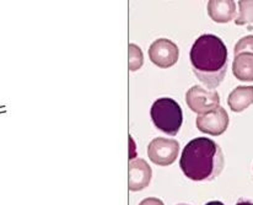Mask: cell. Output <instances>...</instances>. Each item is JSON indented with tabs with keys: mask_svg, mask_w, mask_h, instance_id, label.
<instances>
[{
	"mask_svg": "<svg viewBox=\"0 0 253 205\" xmlns=\"http://www.w3.org/2000/svg\"><path fill=\"white\" fill-rule=\"evenodd\" d=\"M192 70L199 82L215 90L225 79L227 70V48L215 35L199 36L189 53Z\"/></svg>",
	"mask_w": 253,
	"mask_h": 205,
	"instance_id": "cell-1",
	"label": "cell"
},
{
	"mask_svg": "<svg viewBox=\"0 0 253 205\" xmlns=\"http://www.w3.org/2000/svg\"><path fill=\"white\" fill-rule=\"evenodd\" d=\"M221 148L209 138H196L184 146L179 167L187 178L196 182L212 181L224 168Z\"/></svg>",
	"mask_w": 253,
	"mask_h": 205,
	"instance_id": "cell-2",
	"label": "cell"
},
{
	"mask_svg": "<svg viewBox=\"0 0 253 205\" xmlns=\"http://www.w3.org/2000/svg\"><path fill=\"white\" fill-rule=\"evenodd\" d=\"M151 120L159 130L176 135L183 123V113L178 103L169 97H161L153 103L150 110Z\"/></svg>",
	"mask_w": 253,
	"mask_h": 205,
	"instance_id": "cell-3",
	"label": "cell"
},
{
	"mask_svg": "<svg viewBox=\"0 0 253 205\" xmlns=\"http://www.w3.org/2000/svg\"><path fill=\"white\" fill-rule=\"evenodd\" d=\"M187 106L193 112L204 115L220 106V96L216 90H211L203 86H192L186 93Z\"/></svg>",
	"mask_w": 253,
	"mask_h": 205,
	"instance_id": "cell-4",
	"label": "cell"
},
{
	"mask_svg": "<svg viewBox=\"0 0 253 205\" xmlns=\"http://www.w3.org/2000/svg\"><path fill=\"white\" fill-rule=\"evenodd\" d=\"M179 153V143L174 139L155 138L148 146V156L158 166H169L176 161Z\"/></svg>",
	"mask_w": 253,
	"mask_h": 205,
	"instance_id": "cell-5",
	"label": "cell"
},
{
	"mask_svg": "<svg viewBox=\"0 0 253 205\" xmlns=\"http://www.w3.org/2000/svg\"><path fill=\"white\" fill-rule=\"evenodd\" d=\"M179 57V49L174 42L169 39H159L151 43L149 48V58L156 67L168 69L173 67Z\"/></svg>",
	"mask_w": 253,
	"mask_h": 205,
	"instance_id": "cell-6",
	"label": "cell"
},
{
	"mask_svg": "<svg viewBox=\"0 0 253 205\" xmlns=\"http://www.w3.org/2000/svg\"><path fill=\"white\" fill-rule=\"evenodd\" d=\"M229 115L221 106L204 115L197 117L196 124L198 130L212 136H219L226 131L229 126Z\"/></svg>",
	"mask_w": 253,
	"mask_h": 205,
	"instance_id": "cell-7",
	"label": "cell"
},
{
	"mask_svg": "<svg viewBox=\"0 0 253 205\" xmlns=\"http://www.w3.org/2000/svg\"><path fill=\"white\" fill-rule=\"evenodd\" d=\"M153 171L143 159H134L128 166V188L131 192L143 191L150 184Z\"/></svg>",
	"mask_w": 253,
	"mask_h": 205,
	"instance_id": "cell-8",
	"label": "cell"
},
{
	"mask_svg": "<svg viewBox=\"0 0 253 205\" xmlns=\"http://www.w3.org/2000/svg\"><path fill=\"white\" fill-rule=\"evenodd\" d=\"M208 15L212 21L227 24L236 19V2L234 0H211L208 2Z\"/></svg>",
	"mask_w": 253,
	"mask_h": 205,
	"instance_id": "cell-9",
	"label": "cell"
},
{
	"mask_svg": "<svg viewBox=\"0 0 253 205\" xmlns=\"http://www.w3.org/2000/svg\"><path fill=\"white\" fill-rule=\"evenodd\" d=\"M253 103V86H237L227 98L232 112H242Z\"/></svg>",
	"mask_w": 253,
	"mask_h": 205,
	"instance_id": "cell-10",
	"label": "cell"
},
{
	"mask_svg": "<svg viewBox=\"0 0 253 205\" xmlns=\"http://www.w3.org/2000/svg\"><path fill=\"white\" fill-rule=\"evenodd\" d=\"M232 73L240 82H253V54L242 53L235 57Z\"/></svg>",
	"mask_w": 253,
	"mask_h": 205,
	"instance_id": "cell-11",
	"label": "cell"
},
{
	"mask_svg": "<svg viewBox=\"0 0 253 205\" xmlns=\"http://www.w3.org/2000/svg\"><path fill=\"white\" fill-rule=\"evenodd\" d=\"M239 5V16L235 19V24L237 26L249 25V30H252L253 25V1L250 0H241L237 2Z\"/></svg>",
	"mask_w": 253,
	"mask_h": 205,
	"instance_id": "cell-12",
	"label": "cell"
},
{
	"mask_svg": "<svg viewBox=\"0 0 253 205\" xmlns=\"http://www.w3.org/2000/svg\"><path fill=\"white\" fill-rule=\"evenodd\" d=\"M128 54H129V59H128L129 70H130V72H136V70L140 69V68L143 67V63H144V55H143V52H141L140 47L130 43L128 48Z\"/></svg>",
	"mask_w": 253,
	"mask_h": 205,
	"instance_id": "cell-13",
	"label": "cell"
},
{
	"mask_svg": "<svg viewBox=\"0 0 253 205\" xmlns=\"http://www.w3.org/2000/svg\"><path fill=\"white\" fill-rule=\"evenodd\" d=\"M235 57L242 53H251L253 54V36H245L235 44L234 48Z\"/></svg>",
	"mask_w": 253,
	"mask_h": 205,
	"instance_id": "cell-14",
	"label": "cell"
},
{
	"mask_svg": "<svg viewBox=\"0 0 253 205\" xmlns=\"http://www.w3.org/2000/svg\"><path fill=\"white\" fill-rule=\"evenodd\" d=\"M139 205H165L164 202L159 198H154V197H150V198H146L144 201L140 202Z\"/></svg>",
	"mask_w": 253,
	"mask_h": 205,
	"instance_id": "cell-15",
	"label": "cell"
},
{
	"mask_svg": "<svg viewBox=\"0 0 253 205\" xmlns=\"http://www.w3.org/2000/svg\"><path fill=\"white\" fill-rule=\"evenodd\" d=\"M236 205H253V203H252V202H249V201H240Z\"/></svg>",
	"mask_w": 253,
	"mask_h": 205,
	"instance_id": "cell-16",
	"label": "cell"
},
{
	"mask_svg": "<svg viewBox=\"0 0 253 205\" xmlns=\"http://www.w3.org/2000/svg\"><path fill=\"white\" fill-rule=\"evenodd\" d=\"M206 205H225V204L221 203V202L214 201V202H209V203H207Z\"/></svg>",
	"mask_w": 253,
	"mask_h": 205,
	"instance_id": "cell-17",
	"label": "cell"
}]
</instances>
